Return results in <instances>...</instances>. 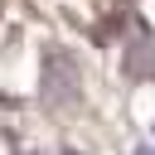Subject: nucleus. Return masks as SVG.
Here are the masks:
<instances>
[{
    "mask_svg": "<svg viewBox=\"0 0 155 155\" xmlns=\"http://www.w3.org/2000/svg\"><path fill=\"white\" fill-rule=\"evenodd\" d=\"M136 155H155V150H150V145H140V150H136Z\"/></svg>",
    "mask_w": 155,
    "mask_h": 155,
    "instance_id": "1",
    "label": "nucleus"
},
{
    "mask_svg": "<svg viewBox=\"0 0 155 155\" xmlns=\"http://www.w3.org/2000/svg\"><path fill=\"white\" fill-rule=\"evenodd\" d=\"M68 155H73V150H68Z\"/></svg>",
    "mask_w": 155,
    "mask_h": 155,
    "instance_id": "2",
    "label": "nucleus"
}]
</instances>
